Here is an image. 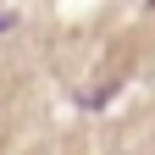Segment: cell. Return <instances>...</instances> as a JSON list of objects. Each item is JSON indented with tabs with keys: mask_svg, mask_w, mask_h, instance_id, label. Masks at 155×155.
Masks as SVG:
<instances>
[{
	"mask_svg": "<svg viewBox=\"0 0 155 155\" xmlns=\"http://www.w3.org/2000/svg\"><path fill=\"white\" fill-rule=\"evenodd\" d=\"M0 28H11V17H6V11H0Z\"/></svg>",
	"mask_w": 155,
	"mask_h": 155,
	"instance_id": "cell-1",
	"label": "cell"
}]
</instances>
